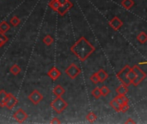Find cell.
I'll list each match as a JSON object with an SVG mask.
<instances>
[{"label": "cell", "mask_w": 147, "mask_h": 124, "mask_svg": "<svg viewBox=\"0 0 147 124\" xmlns=\"http://www.w3.org/2000/svg\"><path fill=\"white\" fill-rule=\"evenodd\" d=\"M122 25H123V22H122L117 16H115L109 22V26H110L114 30H115V31L119 30V29L122 27Z\"/></svg>", "instance_id": "10"}, {"label": "cell", "mask_w": 147, "mask_h": 124, "mask_svg": "<svg viewBox=\"0 0 147 124\" xmlns=\"http://www.w3.org/2000/svg\"><path fill=\"white\" fill-rule=\"evenodd\" d=\"M126 123H133V124H134L135 123V121H134L132 118H128V120L127 121H126Z\"/></svg>", "instance_id": "34"}, {"label": "cell", "mask_w": 147, "mask_h": 124, "mask_svg": "<svg viewBox=\"0 0 147 124\" xmlns=\"http://www.w3.org/2000/svg\"><path fill=\"white\" fill-rule=\"evenodd\" d=\"M96 73H97V76H98V78L100 79V82H104L109 78V74L103 69L98 70V72Z\"/></svg>", "instance_id": "13"}, {"label": "cell", "mask_w": 147, "mask_h": 124, "mask_svg": "<svg viewBox=\"0 0 147 124\" xmlns=\"http://www.w3.org/2000/svg\"><path fill=\"white\" fill-rule=\"evenodd\" d=\"M95 51L96 47L84 36L80 37L71 47V52L82 62L85 61Z\"/></svg>", "instance_id": "1"}, {"label": "cell", "mask_w": 147, "mask_h": 124, "mask_svg": "<svg viewBox=\"0 0 147 124\" xmlns=\"http://www.w3.org/2000/svg\"><path fill=\"white\" fill-rule=\"evenodd\" d=\"M135 78H136V73H135L134 70L133 68H131V70H130L129 73H128V79H129V80L131 81V83L134 82V80L135 79Z\"/></svg>", "instance_id": "30"}, {"label": "cell", "mask_w": 147, "mask_h": 124, "mask_svg": "<svg viewBox=\"0 0 147 124\" xmlns=\"http://www.w3.org/2000/svg\"><path fill=\"white\" fill-rule=\"evenodd\" d=\"M115 99H116L121 104H126V103H129V99H128V98H127L126 95H118V96L115 98Z\"/></svg>", "instance_id": "24"}, {"label": "cell", "mask_w": 147, "mask_h": 124, "mask_svg": "<svg viewBox=\"0 0 147 124\" xmlns=\"http://www.w3.org/2000/svg\"><path fill=\"white\" fill-rule=\"evenodd\" d=\"M65 92V90L60 85H57L53 89V94L56 97H62V95H64Z\"/></svg>", "instance_id": "14"}, {"label": "cell", "mask_w": 147, "mask_h": 124, "mask_svg": "<svg viewBox=\"0 0 147 124\" xmlns=\"http://www.w3.org/2000/svg\"><path fill=\"white\" fill-rule=\"evenodd\" d=\"M18 103V99L11 93H8V98L5 104V107L8 110H12L14 108V106H16V104H17Z\"/></svg>", "instance_id": "8"}, {"label": "cell", "mask_w": 147, "mask_h": 124, "mask_svg": "<svg viewBox=\"0 0 147 124\" xmlns=\"http://www.w3.org/2000/svg\"><path fill=\"white\" fill-rule=\"evenodd\" d=\"M101 89V92H102V96H103V97H106V96H108L110 92H111V91H110V89L109 88V87H107L106 85H103L102 88H100Z\"/></svg>", "instance_id": "28"}, {"label": "cell", "mask_w": 147, "mask_h": 124, "mask_svg": "<svg viewBox=\"0 0 147 124\" xmlns=\"http://www.w3.org/2000/svg\"><path fill=\"white\" fill-rule=\"evenodd\" d=\"M69 0H58V2H59V5H63V4H65L67 2H68Z\"/></svg>", "instance_id": "33"}, {"label": "cell", "mask_w": 147, "mask_h": 124, "mask_svg": "<svg viewBox=\"0 0 147 124\" xmlns=\"http://www.w3.org/2000/svg\"><path fill=\"white\" fill-rule=\"evenodd\" d=\"M42 41L44 42V44H45L46 46L49 47V46H51V45L53 44V38L50 35H47L43 38Z\"/></svg>", "instance_id": "23"}, {"label": "cell", "mask_w": 147, "mask_h": 124, "mask_svg": "<svg viewBox=\"0 0 147 124\" xmlns=\"http://www.w3.org/2000/svg\"><path fill=\"white\" fill-rule=\"evenodd\" d=\"M20 22H21V20H20L16 16H14L11 17L10 20H9V23H10L12 26H14V27H16Z\"/></svg>", "instance_id": "26"}, {"label": "cell", "mask_w": 147, "mask_h": 124, "mask_svg": "<svg viewBox=\"0 0 147 124\" xmlns=\"http://www.w3.org/2000/svg\"><path fill=\"white\" fill-rule=\"evenodd\" d=\"M90 81L93 83V84H95V85H96V84H98L99 82H100V79H99V78H98V76H97V73H93L91 76H90Z\"/></svg>", "instance_id": "29"}, {"label": "cell", "mask_w": 147, "mask_h": 124, "mask_svg": "<svg viewBox=\"0 0 147 124\" xmlns=\"http://www.w3.org/2000/svg\"><path fill=\"white\" fill-rule=\"evenodd\" d=\"M127 91H128V86L122 85V84L116 89V92L118 95H126Z\"/></svg>", "instance_id": "15"}, {"label": "cell", "mask_w": 147, "mask_h": 124, "mask_svg": "<svg viewBox=\"0 0 147 124\" xmlns=\"http://www.w3.org/2000/svg\"><path fill=\"white\" fill-rule=\"evenodd\" d=\"M133 69L134 70V72H135V73H136V78H135V79L134 80V82L132 83V85H133L134 86L137 87V86H139V85L141 84V82H143V81L146 79V73L138 66V65L134 66L133 67Z\"/></svg>", "instance_id": "4"}, {"label": "cell", "mask_w": 147, "mask_h": 124, "mask_svg": "<svg viewBox=\"0 0 147 124\" xmlns=\"http://www.w3.org/2000/svg\"><path fill=\"white\" fill-rule=\"evenodd\" d=\"M28 114L22 109H18L13 115V118L19 123H24L28 119Z\"/></svg>", "instance_id": "7"}, {"label": "cell", "mask_w": 147, "mask_h": 124, "mask_svg": "<svg viewBox=\"0 0 147 124\" xmlns=\"http://www.w3.org/2000/svg\"><path fill=\"white\" fill-rule=\"evenodd\" d=\"M48 6H49L53 11L57 12V10H58L59 7L60 5H59L58 0H51V1L49 2V3H48Z\"/></svg>", "instance_id": "21"}, {"label": "cell", "mask_w": 147, "mask_h": 124, "mask_svg": "<svg viewBox=\"0 0 147 124\" xmlns=\"http://www.w3.org/2000/svg\"><path fill=\"white\" fill-rule=\"evenodd\" d=\"M60 123H61V122H60V121H59V119H58L57 117H53V119L51 120V122H50V123H51V124H54V123L59 124Z\"/></svg>", "instance_id": "32"}, {"label": "cell", "mask_w": 147, "mask_h": 124, "mask_svg": "<svg viewBox=\"0 0 147 124\" xmlns=\"http://www.w3.org/2000/svg\"><path fill=\"white\" fill-rule=\"evenodd\" d=\"M9 29H10V26H9V24L6 21H3V22L0 23V32L5 34V33L8 32Z\"/></svg>", "instance_id": "19"}, {"label": "cell", "mask_w": 147, "mask_h": 124, "mask_svg": "<svg viewBox=\"0 0 147 124\" xmlns=\"http://www.w3.org/2000/svg\"><path fill=\"white\" fill-rule=\"evenodd\" d=\"M121 6L124 7L126 9H130L134 7V0H122L121 2Z\"/></svg>", "instance_id": "16"}, {"label": "cell", "mask_w": 147, "mask_h": 124, "mask_svg": "<svg viewBox=\"0 0 147 124\" xmlns=\"http://www.w3.org/2000/svg\"><path fill=\"white\" fill-rule=\"evenodd\" d=\"M50 106L57 114H61L67 108L68 104L61 97H56L50 104Z\"/></svg>", "instance_id": "2"}, {"label": "cell", "mask_w": 147, "mask_h": 124, "mask_svg": "<svg viewBox=\"0 0 147 124\" xmlns=\"http://www.w3.org/2000/svg\"><path fill=\"white\" fill-rule=\"evenodd\" d=\"M92 96L96 98V99H99L102 97V92H101V89L98 87H96L95 89H93L92 92H91Z\"/></svg>", "instance_id": "25"}, {"label": "cell", "mask_w": 147, "mask_h": 124, "mask_svg": "<svg viewBox=\"0 0 147 124\" xmlns=\"http://www.w3.org/2000/svg\"><path fill=\"white\" fill-rule=\"evenodd\" d=\"M9 71H10V73H11L13 75L16 76V75H18V74L21 73L22 69H21V67H20L18 65H16V64H14V65H13V66L10 67Z\"/></svg>", "instance_id": "20"}, {"label": "cell", "mask_w": 147, "mask_h": 124, "mask_svg": "<svg viewBox=\"0 0 147 124\" xmlns=\"http://www.w3.org/2000/svg\"><path fill=\"white\" fill-rule=\"evenodd\" d=\"M86 120H87L88 122H90V123H94V122H96V121L97 120V116H96L94 112L90 111V112H89V113L87 114V116H86Z\"/></svg>", "instance_id": "22"}, {"label": "cell", "mask_w": 147, "mask_h": 124, "mask_svg": "<svg viewBox=\"0 0 147 124\" xmlns=\"http://www.w3.org/2000/svg\"><path fill=\"white\" fill-rule=\"evenodd\" d=\"M109 104H110V106H111L116 112H120V110H121V104L115 99V98L110 101Z\"/></svg>", "instance_id": "17"}, {"label": "cell", "mask_w": 147, "mask_h": 124, "mask_svg": "<svg viewBox=\"0 0 147 124\" xmlns=\"http://www.w3.org/2000/svg\"><path fill=\"white\" fill-rule=\"evenodd\" d=\"M131 70V67L129 66H125L116 75L117 79L121 81V83L122 85H125L127 86H129L130 85H132L131 81L128 79V73Z\"/></svg>", "instance_id": "3"}, {"label": "cell", "mask_w": 147, "mask_h": 124, "mask_svg": "<svg viewBox=\"0 0 147 124\" xmlns=\"http://www.w3.org/2000/svg\"><path fill=\"white\" fill-rule=\"evenodd\" d=\"M8 37L4 35V33L0 32V47H2L7 41H8Z\"/></svg>", "instance_id": "27"}, {"label": "cell", "mask_w": 147, "mask_h": 124, "mask_svg": "<svg viewBox=\"0 0 147 124\" xmlns=\"http://www.w3.org/2000/svg\"><path fill=\"white\" fill-rule=\"evenodd\" d=\"M137 41L140 44H145L147 41V34L146 32H140L137 35Z\"/></svg>", "instance_id": "18"}, {"label": "cell", "mask_w": 147, "mask_h": 124, "mask_svg": "<svg viewBox=\"0 0 147 124\" xmlns=\"http://www.w3.org/2000/svg\"><path fill=\"white\" fill-rule=\"evenodd\" d=\"M8 98V93L4 90L0 91V107L3 108L5 107V104Z\"/></svg>", "instance_id": "12"}, {"label": "cell", "mask_w": 147, "mask_h": 124, "mask_svg": "<svg viewBox=\"0 0 147 124\" xmlns=\"http://www.w3.org/2000/svg\"><path fill=\"white\" fill-rule=\"evenodd\" d=\"M28 99H29V101H30L33 104L37 105L40 102H41V101L43 100V95L40 94V93L39 92V91L34 90V91H33L29 94Z\"/></svg>", "instance_id": "6"}, {"label": "cell", "mask_w": 147, "mask_h": 124, "mask_svg": "<svg viewBox=\"0 0 147 124\" xmlns=\"http://www.w3.org/2000/svg\"><path fill=\"white\" fill-rule=\"evenodd\" d=\"M47 75H48V77H50L53 80L55 81V80H57V79L60 77L61 73H60V71H59L57 67L53 66V67H52V68L48 71Z\"/></svg>", "instance_id": "11"}, {"label": "cell", "mask_w": 147, "mask_h": 124, "mask_svg": "<svg viewBox=\"0 0 147 124\" xmlns=\"http://www.w3.org/2000/svg\"><path fill=\"white\" fill-rule=\"evenodd\" d=\"M72 7H73V3H72L71 1H68L65 4L60 5V6L59 7V9H58L57 12H58L61 16H65V15Z\"/></svg>", "instance_id": "9"}, {"label": "cell", "mask_w": 147, "mask_h": 124, "mask_svg": "<svg viewBox=\"0 0 147 124\" xmlns=\"http://www.w3.org/2000/svg\"><path fill=\"white\" fill-rule=\"evenodd\" d=\"M128 110H129V104H128V103L121 104V110H120V111H121L122 113H126Z\"/></svg>", "instance_id": "31"}, {"label": "cell", "mask_w": 147, "mask_h": 124, "mask_svg": "<svg viewBox=\"0 0 147 124\" xmlns=\"http://www.w3.org/2000/svg\"><path fill=\"white\" fill-rule=\"evenodd\" d=\"M65 73L71 79H75L81 73V69L75 63H72L65 69Z\"/></svg>", "instance_id": "5"}]
</instances>
